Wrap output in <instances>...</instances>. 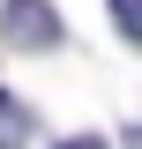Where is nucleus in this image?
<instances>
[{
	"instance_id": "obj_1",
	"label": "nucleus",
	"mask_w": 142,
	"mask_h": 149,
	"mask_svg": "<svg viewBox=\"0 0 142 149\" xmlns=\"http://www.w3.org/2000/svg\"><path fill=\"white\" fill-rule=\"evenodd\" d=\"M0 37H8L15 52H45V45L60 37L53 0H8V8H0Z\"/></svg>"
},
{
	"instance_id": "obj_2",
	"label": "nucleus",
	"mask_w": 142,
	"mask_h": 149,
	"mask_svg": "<svg viewBox=\"0 0 142 149\" xmlns=\"http://www.w3.org/2000/svg\"><path fill=\"white\" fill-rule=\"evenodd\" d=\"M22 142H30V112L0 90V149H22Z\"/></svg>"
},
{
	"instance_id": "obj_3",
	"label": "nucleus",
	"mask_w": 142,
	"mask_h": 149,
	"mask_svg": "<svg viewBox=\"0 0 142 149\" xmlns=\"http://www.w3.org/2000/svg\"><path fill=\"white\" fill-rule=\"evenodd\" d=\"M112 22H120L127 45H142V0H112Z\"/></svg>"
},
{
	"instance_id": "obj_4",
	"label": "nucleus",
	"mask_w": 142,
	"mask_h": 149,
	"mask_svg": "<svg viewBox=\"0 0 142 149\" xmlns=\"http://www.w3.org/2000/svg\"><path fill=\"white\" fill-rule=\"evenodd\" d=\"M60 149H105V142H97V134H67Z\"/></svg>"
},
{
	"instance_id": "obj_5",
	"label": "nucleus",
	"mask_w": 142,
	"mask_h": 149,
	"mask_svg": "<svg viewBox=\"0 0 142 149\" xmlns=\"http://www.w3.org/2000/svg\"><path fill=\"white\" fill-rule=\"evenodd\" d=\"M127 149H142V127H127Z\"/></svg>"
}]
</instances>
